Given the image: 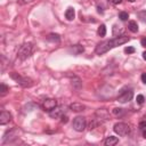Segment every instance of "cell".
I'll use <instances>...</instances> for the list:
<instances>
[{
	"label": "cell",
	"mask_w": 146,
	"mask_h": 146,
	"mask_svg": "<svg viewBox=\"0 0 146 146\" xmlns=\"http://www.w3.org/2000/svg\"><path fill=\"white\" fill-rule=\"evenodd\" d=\"M129 36L127 35H119L114 39H111V40H106V41H102L99 42L96 48H95V52L97 55H103L105 52H107L108 50L117 47V46H121V44H124L129 41Z\"/></svg>",
	"instance_id": "cell-1"
},
{
	"label": "cell",
	"mask_w": 146,
	"mask_h": 146,
	"mask_svg": "<svg viewBox=\"0 0 146 146\" xmlns=\"http://www.w3.org/2000/svg\"><path fill=\"white\" fill-rule=\"evenodd\" d=\"M33 43L32 42H25V43H23L19 48H18V50H17V57L19 58V59H22V60H25V59H27L31 55H32V52H33Z\"/></svg>",
	"instance_id": "cell-2"
},
{
	"label": "cell",
	"mask_w": 146,
	"mask_h": 146,
	"mask_svg": "<svg viewBox=\"0 0 146 146\" xmlns=\"http://www.w3.org/2000/svg\"><path fill=\"white\" fill-rule=\"evenodd\" d=\"M10 78L13 79V80H15L21 87H23V88H31L33 84H34V82H33V80L31 79V78H27V76H22V75H19L18 73H16V72H11L10 73Z\"/></svg>",
	"instance_id": "cell-3"
},
{
	"label": "cell",
	"mask_w": 146,
	"mask_h": 146,
	"mask_svg": "<svg viewBox=\"0 0 146 146\" xmlns=\"http://www.w3.org/2000/svg\"><path fill=\"white\" fill-rule=\"evenodd\" d=\"M113 130L116 135L123 137V136H128L130 133V125L124 123V122H117L114 124L113 127Z\"/></svg>",
	"instance_id": "cell-4"
},
{
	"label": "cell",
	"mask_w": 146,
	"mask_h": 146,
	"mask_svg": "<svg viewBox=\"0 0 146 146\" xmlns=\"http://www.w3.org/2000/svg\"><path fill=\"white\" fill-rule=\"evenodd\" d=\"M133 97V92L131 89H128V88H124L122 89L119 95H117V102L121 103V104H124V103H128L132 99Z\"/></svg>",
	"instance_id": "cell-5"
},
{
	"label": "cell",
	"mask_w": 146,
	"mask_h": 146,
	"mask_svg": "<svg viewBox=\"0 0 146 146\" xmlns=\"http://www.w3.org/2000/svg\"><path fill=\"white\" fill-rule=\"evenodd\" d=\"M72 127L75 131L78 132H82L86 127H87V120L84 116H76L73 119V122H72Z\"/></svg>",
	"instance_id": "cell-6"
},
{
	"label": "cell",
	"mask_w": 146,
	"mask_h": 146,
	"mask_svg": "<svg viewBox=\"0 0 146 146\" xmlns=\"http://www.w3.org/2000/svg\"><path fill=\"white\" fill-rule=\"evenodd\" d=\"M18 137V130L17 129H10L8 130L2 138V144H9L11 143L14 139H16Z\"/></svg>",
	"instance_id": "cell-7"
},
{
	"label": "cell",
	"mask_w": 146,
	"mask_h": 146,
	"mask_svg": "<svg viewBox=\"0 0 146 146\" xmlns=\"http://www.w3.org/2000/svg\"><path fill=\"white\" fill-rule=\"evenodd\" d=\"M57 106V100L54 98H46L42 103H41V108L46 112H50L51 110H54Z\"/></svg>",
	"instance_id": "cell-8"
},
{
	"label": "cell",
	"mask_w": 146,
	"mask_h": 146,
	"mask_svg": "<svg viewBox=\"0 0 146 146\" xmlns=\"http://www.w3.org/2000/svg\"><path fill=\"white\" fill-rule=\"evenodd\" d=\"M64 113H65V107L64 106H56L54 110H51L49 112V115L52 119H59L64 115Z\"/></svg>",
	"instance_id": "cell-9"
},
{
	"label": "cell",
	"mask_w": 146,
	"mask_h": 146,
	"mask_svg": "<svg viewBox=\"0 0 146 146\" xmlns=\"http://www.w3.org/2000/svg\"><path fill=\"white\" fill-rule=\"evenodd\" d=\"M95 2H96V7L100 14L104 13L110 7V0H95Z\"/></svg>",
	"instance_id": "cell-10"
},
{
	"label": "cell",
	"mask_w": 146,
	"mask_h": 146,
	"mask_svg": "<svg viewBox=\"0 0 146 146\" xmlns=\"http://www.w3.org/2000/svg\"><path fill=\"white\" fill-rule=\"evenodd\" d=\"M11 121V114L7 111H2L0 113V124L1 125H5L7 123H9Z\"/></svg>",
	"instance_id": "cell-11"
},
{
	"label": "cell",
	"mask_w": 146,
	"mask_h": 146,
	"mask_svg": "<svg viewBox=\"0 0 146 146\" xmlns=\"http://www.w3.org/2000/svg\"><path fill=\"white\" fill-rule=\"evenodd\" d=\"M84 108H86V106L82 105V104H80V103H73V104L70 105V110L73 111V112H76V113L84 111Z\"/></svg>",
	"instance_id": "cell-12"
},
{
	"label": "cell",
	"mask_w": 146,
	"mask_h": 146,
	"mask_svg": "<svg viewBox=\"0 0 146 146\" xmlns=\"http://www.w3.org/2000/svg\"><path fill=\"white\" fill-rule=\"evenodd\" d=\"M117 143H119V138L117 137H114V136H108L105 139V141H104V144L106 146H113V145H116Z\"/></svg>",
	"instance_id": "cell-13"
},
{
	"label": "cell",
	"mask_w": 146,
	"mask_h": 146,
	"mask_svg": "<svg viewBox=\"0 0 146 146\" xmlns=\"http://www.w3.org/2000/svg\"><path fill=\"white\" fill-rule=\"evenodd\" d=\"M65 17H66L67 21H73L74 17H75V10H74V8L68 7L66 9V11H65Z\"/></svg>",
	"instance_id": "cell-14"
},
{
	"label": "cell",
	"mask_w": 146,
	"mask_h": 146,
	"mask_svg": "<svg viewBox=\"0 0 146 146\" xmlns=\"http://www.w3.org/2000/svg\"><path fill=\"white\" fill-rule=\"evenodd\" d=\"M68 50L71 52H73V55H79V54H81V52L84 51V48L81 44H75V46H72Z\"/></svg>",
	"instance_id": "cell-15"
},
{
	"label": "cell",
	"mask_w": 146,
	"mask_h": 146,
	"mask_svg": "<svg viewBox=\"0 0 146 146\" xmlns=\"http://www.w3.org/2000/svg\"><path fill=\"white\" fill-rule=\"evenodd\" d=\"M128 29L132 32V33H137L138 32V24L136 21H129L128 23Z\"/></svg>",
	"instance_id": "cell-16"
},
{
	"label": "cell",
	"mask_w": 146,
	"mask_h": 146,
	"mask_svg": "<svg viewBox=\"0 0 146 146\" xmlns=\"http://www.w3.org/2000/svg\"><path fill=\"white\" fill-rule=\"evenodd\" d=\"M47 40L50 41V42H56L58 43L60 41V36L57 34V33H50L48 36H47Z\"/></svg>",
	"instance_id": "cell-17"
},
{
	"label": "cell",
	"mask_w": 146,
	"mask_h": 146,
	"mask_svg": "<svg viewBox=\"0 0 146 146\" xmlns=\"http://www.w3.org/2000/svg\"><path fill=\"white\" fill-rule=\"evenodd\" d=\"M72 87L74 89H76V90H79L81 88V81H80L79 78H73V80H72Z\"/></svg>",
	"instance_id": "cell-18"
},
{
	"label": "cell",
	"mask_w": 146,
	"mask_h": 146,
	"mask_svg": "<svg viewBox=\"0 0 146 146\" xmlns=\"http://www.w3.org/2000/svg\"><path fill=\"white\" fill-rule=\"evenodd\" d=\"M97 33L99 36H105L106 35V26L104 24H100V26L97 30Z\"/></svg>",
	"instance_id": "cell-19"
},
{
	"label": "cell",
	"mask_w": 146,
	"mask_h": 146,
	"mask_svg": "<svg viewBox=\"0 0 146 146\" xmlns=\"http://www.w3.org/2000/svg\"><path fill=\"white\" fill-rule=\"evenodd\" d=\"M112 113H113V115H115V116H122V115L124 114V111H123V108L115 107V108L112 110Z\"/></svg>",
	"instance_id": "cell-20"
},
{
	"label": "cell",
	"mask_w": 146,
	"mask_h": 146,
	"mask_svg": "<svg viewBox=\"0 0 146 146\" xmlns=\"http://www.w3.org/2000/svg\"><path fill=\"white\" fill-rule=\"evenodd\" d=\"M119 18L121 19V21H128V18H129V14L127 13V11H120L119 13Z\"/></svg>",
	"instance_id": "cell-21"
},
{
	"label": "cell",
	"mask_w": 146,
	"mask_h": 146,
	"mask_svg": "<svg viewBox=\"0 0 146 146\" xmlns=\"http://www.w3.org/2000/svg\"><path fill=\"white\" fill-rule=\"evenodd\" d=\"M138 18H139L141 22H146V10L139 11V13H138Z\"/></svg>",
	"instance_id": "cell-22"
},
{
	"label": "cell",
	"mask_w": 146,
	"mask_h": 146,
	"mask_svg": "<svg viewBox=\"0 0 146 146\" xmlns=\"http://www.w3.org/2000/svg\"><path fill=\"white\" fill-rule=\"evenodd\" d=\"M0 87H1V90H0V91H1V96H5V95L8 92L9 88H8V87H7L5 83H1V86H0Z\"/></svg>",
	"instance_id": "cell-23"
},
{
	"label": "cell",
	"mask_w": 146,
	"mask_h": 146,
	"mask_svg": "<svg viewBox=\"0 0 146 146\" xmlns=\"http://www.w3.org/2000/svg\"><path fill=\"white\" fill-rule=\"evenodd\" d=\"M136 102H137L139 105H141V104H144V102H145V97H144L143 95H138L137 98H136Z\"/></svg>",
	"instance_id": "cell-24"
},
{
	"label": "cell",
	"mask_w": 146,
	"mask_h": 146,
	"mask_svg": "<svg viewBox=\"0 0 146 146\" xmlns=\"http://www.w3.org/2000/svg\"><path fill=\"white\" fill-rule=\"evenodd\" d=\"M124 52L125 54H133L135 52V48L133 47H127V48H124Z\"/></svg>",
	"instance_id": "cell-25"
},
{
	"label": "cell",
	"mask_w": 146,
	"mask_h": 146,
	"mask_svg": "<svg viewBox=\"0 0 146 146\" xmlns=\"http://www.w3.org/2000/svg\"><path fill=\"white\" fill-rule=\"evenodd\" d=\"M139 129H140V130H144V129H146V121H145V120L139 122Z\"/></svg>",
	"instance_id": "cell-26"
},
{
	"label": "cell",
	"mask_w": 146,
	"mask_h": 146,
	"mask_svg": "<svg viewBox=\"0 0 146 146\" xmlns=\"http://www.w3.org/2000/svg\"><path fill=\"white\" fill-rule=\"evenodd\" d=\"M33 0H17V2L19 3V5H26V3H30V2H32Z\"/></svg>",
	"instance_id": "cell-27"
},
{
	"label": "cell",
	"mask_w": 146,
	"mask_h": 146,
	"mask_svg": "<svg viewBox=\"0 0 146 146\" xmlns=\"http://www.w3.org/2000/svg\"><path fill=\"white\" fill-rule=\"evenodd\" d=\"M67 121H68L67 115H63L62 116V123H67Z\"/></svg>",
	"instance_id": "cell-28"
},
{
	"label": "cell",
	"mask_w": 146,
	"mask_h": 146,
	"mask_svg": "<svg viewBox=\"0 0 146 146\" xmlns=\"http://www.w3.org/2000/svg\"><path fill=\"white\" fill-rule=\"evenodd\" d=\"M140 79H141L143 83H145V84H146V73H143V74H141V76H140Z\"/></svg>",
	"instance_id": "cell-29"
},
{
	"label": "cell",
	"mask_w": 146,
	"mask_h": 146,
	"mask_svg": "<svg viewBox=\"0 0 146 146\" xmlns=\"http://www.w3.org/2000/svg\"><path fill=\"white\" fill-rule=\"evenodd\" d=\"M140 44H141L143 47H145V48H146V38H143V39L140 40Z\"/></svg>",
	"instance_id": "cell-30"
},
{
	"label": "cell",
	"mask_w": 146,
	"mask_h": 146,
	"mask_svg": "<svg viewBox=\"0 0 146 146\" xmlns=\"http://www.w3.org/2000/svg\"><path fill=\"white\" fill-rule=\"evenodd\" d=\"M112 1V3H114V5H120L121 2H122V0H111Z\"/></svg>",
	"instance_id": "cell-31"
},
{
	"label": "cell",
	"mask_w": 146,
	"mask_h": 146,
	"mask_svg": "<svg viewBox=\"0 0 146 146\" xmlns=\"http://www.w3.org/2000/svg\"><path fill=\"white\" fill-rule=\"evenodd\" d=\"M143 131V137L146 139V129H144V130H141Z\"/></svg>",
	"instance_id": "cell-32"
},
{
	"label": "cell",
	"mask_w": 146,
	"mask_h": 146,
	"mask_svg": "<svg viewBox=\"0 0 146 146\" xmlns=\"http://www.w3.org/2000/svg\"><path fill=\"white\" fill-rule=\"evenodd\" d=\"M143 58L146 60V51H144V52H143Z\"/></svg>",
	"instance_id": "cell-33"
},
{
	"label": "cell",
	"mask_w": 146,
	"mask_h": 146,
	"mask_svg": "<svg viewBox=\"0 0 146 146\" xmlns=\"http://www.w3.org/2000/svg\"><path fill=\"white\" fill-rule=\"evenodd\" d=\"M128 1H130V2H133V1H135V0H128Z\"/></svg>",
	"instance_id": "cell-34"
}]
</instances>
